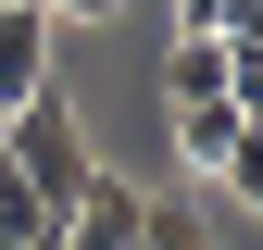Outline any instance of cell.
<instances>
[{"mask_svg": "<svg viewBox=\"0 0 263 250\" xmlns=\"http://www.w3.org/2000/svg\"><path fill=\"white\" fill-rule=\"evenodd\" d=\"M0 163L25 175V200H38L50 225L88 200V175H101V163H88V125H76V100H63V88H38V100L0 113Z\"/></svg>", "mask_w": 263, "mask_h": 250, "instance_id": "6da1fadb", "label": "cell"}, {"mask_svg": "<svg viewBox=\"0 0 263 250\" xmlns=\"http://www.w3.org/2000/svg\"><path fill=\"white\" fill-rule=\"evenodd\" d=\"M176 163L213 175L226 200H263V150H251V113L238 100H176Z\"/></svg>", "mask_w": 263, "mask_h": 250, "instance_id": "7a4b0ae2", "label": "cell"}, {"mask_svg": "<svg viewBox=\"0 0 263 250\" xmlns=\"http://www.w3.org/2000/svg\"><path fill=\"white\" fill-rule=\"evenodd\" d=\"M138 200H151V187H125V175H88V200L63 213V238H50V250H138Z\"/></svg>", "mask_w": 263, "mask_h": 250, "instance_id": "3957f363", "label": "cell"}, {"mask_svg": "<svg viewBox=\"0 0 263 250\" xmlns=\"http://www.w3.org/2000/svg\"><path fill=\"white\" fill-rule=\"evenodd\" d=\"M50 88V13L38 0H0V113Z\"/></svg>", "mask_w": 263, "mask_h": 250, "instance_id": "277c9868", "label": "cell"}, {"mask_svg": "<svg viewBox=\"0 0 263 250\" xmlns=\"http://www.w3.org/2000/svg\"><path fill=\"white\" fill-rule=\"evenodd\" d=\"M138 250H213V225L188 200H138Z\"/></svg>", "mask_w": 263, "mask_h": 250, "instance_id": "5b68a950", "label": "cell"}, {"mask_svg": "<svg viewBox=\"0 0 263 250\" xmlns=\"http://www.w3.org/2000/svg\"><path fill=\"white\" fill-rule=\"evenodd\" d=\"M188 38H263V0H176Z\"/></svg>", "mask_w": 263, "mask_h": 250, "instance_id": "8992f818", "label": "cell"}, {"mask_svg": "<svg viewBox=\"0 0 263 250\" xmlns=\"http://www.w3.org/2000/svg\"><path fill=\"white\" fill-rule=\"evenodd\" d=\"M38 13H113V0H38Z\"/></svg>", "mask_w": 263, "mask_h": 250, "instance_id": "52a82bcc", "label": "cell"}]
</instances>
